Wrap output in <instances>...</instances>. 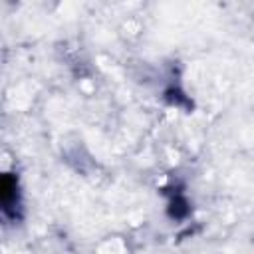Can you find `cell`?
Listing matches in <instances>:
<instances>
[{
	"label": "cell",
	"mask_w": 254,
	"mask_h": 254,
	"mask_svg": "<svg viewBox=\"0 0 254 254\" xmlns=\"http://www.w3.org/2000/svg\"><path fill=\"white\" fill-rule=\"evenodd\" d=\"M0 202H2V210L6 214L14 212V206L18 204V189H16V179L12 175H4L0 181Z\"/></svg>",
	"instance_id": "cell-1"
}]
</instances>
